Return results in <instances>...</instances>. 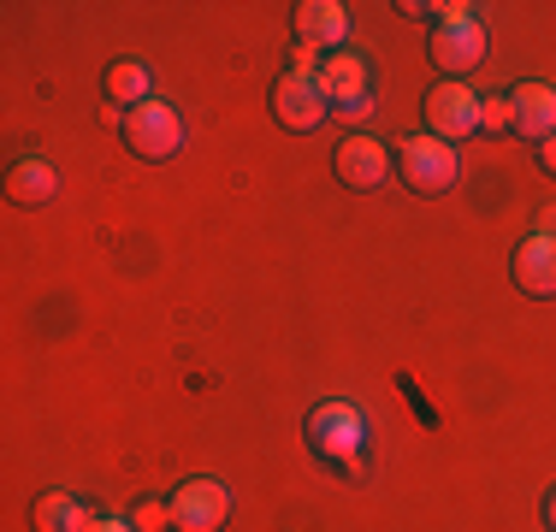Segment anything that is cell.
Listing matches in <instances>:
<instances>
[{"label": "cell", "mask_w": 556, "mask_h": 532, "mask_svg": "<svg viewBox=\"0 0 556 532\" xmlns=\"http://www.w3.org/2000/svg\"><path fill=\"white\" fill-rule=\"evenodd\" d=\"M539 231H545V237H556V207H545V213H539Z\"/></svg>", "instance_id": "cell-22"}, {"label": "cell", "mask_w": 556, "mask_h": 532, "mask_svg": "<svg viewBox=\"0 0 556 532\" xmlns=\"http://www.w3.org/2000/svg\"><path fill=\"white\" fill-rule=\"evenodd\" d=\"M539 166H545V178H556V137L539 142Z\"/></svg>", "instance_id": "cell-20"}, {"label": "cell", "mask_w": 556, "mask_h": 532, "mask_svg": "<svg viewBox=\"0 0 556 532\" xmlns=\"http://www.w3.org/2000/svg\"><path fill=\"white\" fill-rule=\"evenodd\" d=\"M273 118L285 130H320L332 118V96H326L320 72H285L273 84Z\"/></svg>", "instance_id": "cell-3"}, {"label": "cell", "mask_w": 556, "mask_h": 532, "mask_svg": "<svg viewBox=\"0 0 556 532\" xmlns=\"http://www.w3.org/2000/svg\"><path fill=\"white\" fill-rule=\"evenodd\" d=\"M30 527L36 532H89V527H96V509L77 503L72 491H48V497H36Z\"/></svg>", "instance_id": "cell-14"}, {"label": "cell", "mask_w": 556, "mask_h": 532, "mask_svg": "<svg viewBox=\"0 0 556 532\" xmlns=\"http://www.w3.org/2000/svg\"><path fill=\"white\" fill-rule=\"evenodd\" d=\"M118 130H125L130 154H142V160H172V154L184 149L178 106H166V101H142V106H130Z\"/></svg>", "instance_id": "cell-5"}, {"label": "cell", "mask_w": 556, "mask_h": 532, "mask_svg": "<svg viewBox=\"0 0 556 532\" xmlns=\"http://www.w3.org/2000/svg\"><path fill=\"white\" fill-rule=\"evenodd\" d=\"M391 154H396V172H403V183L415 195H444L450 183H456V172H462L456 149L439 142V137H403Z\"/></svg>", "instance_id": "cell-2"}, {"label": "cell", "mask_w": 556, "mask_h": 532, "mask_svg": "<svg viewBox=\"0 0 556 532\" xmlns=\"http://www.w3.org/2000/svg\"><path fill=\"white\" fill-rule=\"evenodd\" d=\"M343 36H350V12L338 7V0H302L296 7V42L308 48H338L343 53Z\"/></svg>", "instance_id": "cell-11"}, {"label": "cell", "mask_w": 556, "mask_h": 532, "mask_svg": "<svg viewBox=\"0 0 556 532\" xmlns=\"http://www.w3.org/2000/svg\"><path fill=\"white\" fill-rule=\"evenodd\" d=\"M7 195L18 207H48L60 195V178H54V166H48L42 154H24L18 166L7 172Z\"/></svg>", "instance_id": "cell-13"}, {"label": "cell", "mask_w": 556, "mask_h": 532, "mask_svg": "<svg viewBox=\"0 0 556 532\" xmlns=\"http://www.w3.org/2000/svg\"><path fill=\"white\" fill-rule=\"evenodd\" d=\"M432 65L444 72V84H462V77L473 72V65L485 60V24L473 18V7H432Z\"/></svg>", "instance_id": "cell-1"}, {"label": "cell", "mask_w": 556, "mask_h": 532, "mask_svg": "<svg viewBox=\"0 0 556 532\" xmlns=\"http://www.w3.org/2000/svg\"><path fill=\"white\" fill-rule=\"evenodd\" d=\"M515 284L527 290V296H556V237L533 231L521 249H515Z\"/></svg>", "instance_id": "cell-10"}, {"label": "cell", "mask_w": 556, "mask_h": 532, "mask_svg": "<svg viewBox=\"0 0 556 532\" xmlns=\"http://www.w3.org/2000/svg\"><path fill=\"white\" fill-rule=\"evenodd\" d=\"M509 106H515V125H509L515 137H527V142L556 137V89L551 84H515Z\"/></svg>", "instance_id": "cell-9"}, {"label": "cell", "mask_w": 556, "mask_h": 532, "mask_svg": "<svg viewBox=\"0 0 556 532\" xmlns=\"http://www.w3.org/2000/svg\"><path fill=\"white\" fill-rule=\"evenodd\" d=\"M89 532H137V527H130V521H113V515H96V527H89Z\"/></svg>", "instance_id": "cell-21"}, {"label": "cell", "mask_w": 556, "mask_h": 532, "mask_svg": "<svg viewBox=\"0 0 556 532\" xmlns=\"http://www.w3.org/2000/svg\"><path fill=\"white\" fill-rule=\"evenodd\" d=\"M545 521L556 527V491H551V497H545Z\"/></svg>", "instance_id": "cell-23"}, {"label": "cell", "mask_w": 556, "mask_h": 532, "mask_svg": "<svg viewBox=\"0 0 556 532\" xmlns=\"http://www.w3.org/2000/svg\"><path fill=\"white\" fill-rule=\"evenodd\" d=\"M320 84H326V96H332V113H338V106H355V101H374V89H367V60H362V53H326Z\"/></svg>", "instance_id": "cell-12"}, {"label": "cell", "mask_w": 556, "mask_h": 532, "mask_svg": "<svg viewBox=\"0 0 556 532\" xmlns=\"http://www.w3.org/2000/svg\"><path fill=\"white\" fill-rule=\"evenodd\" d=\"M480 130V96H473L468 84H439L427 96V137H439L456 149L462 137H473Z\"/></svg>", "instance_id": "cell-7"}, {"label": "cell", "mask_w": 556, "mask_h": 532, "mask_svg": "<svg viewBox=\"0 0 556 532\" xmlns=\"http://www.w3.org/2000/svg\"><path fill=\"white\" fill-rule=\"evenodd\" d=\"M509 125H515L509 89H503V96H480V130H509Z\"/></svg>", "instance_id": "cell-16"}, {"label": "cell", "mask_w": 556, "mask_h": 532, "mask_svg": "<svg viewBox=\"0 0 556 532\" xmlns=\"http://www.w3.org/2000/svg\"><path fill=\"white\" fill-rule=\"evenodd\" d=\"M308 444L320 461H338V468H355V456H362L367 444V426L355 415L350 403H320L308 415Z\"/></svg>", "instance_id": "cell-4"}, {"label": "cell", "mask_w": 556, "mask_h": 532, "mask_svg": "<svg viewBox=\"0 0 556 532\" xmlns=\"http://www.w3.org/2000/svg\"><path fill=\"white\" fill-rule=\"evenodd\" d=\"M231 515V491L219 479H184L172 491V532H219Z\"/></svg>", "instance_id": "cell-6"}, {"label": "cell", "mask_w": 556, "mask_h": 532, "mask_svg": "<svg viewBox=\"0 0 556 532\" xmlns=\"http://www.w3.org/2000/svg\"><path fill=\"white\" fill-rule=\"evenodd\" d=\"M332 166H338V178L350 183V190H379V183L391 178L396 154H391L379 137H367V130H350V137L338 142Z\"/></svg>", "instance_id": "cell-8"}, {"label": "cell", "mask_w": 556, "mask_h": 532, "mask_svg": "<svg viewBox=\"0 0 556 532\" xmlns=\"http://www.w3.org/2000/svg\"><path fill=\"white\" fill-rule=\"evenodd\" d=\"M101 84H108V101H113V106H142V101H154V96H149V65L130 60V53L108 65V77H101Z\"/></svg>", "instance_id": "cell-15"}, {"label": "cell", "mask_w": 556, "mask_h": 532, "mask_svg": "<svg viewBox=\"0 0 556 532\" xmlns=\"http://www.w3.org/2000/svg\"><path fill=\"white\" fill-rule=\"evenodd\" d=\"M130 527L137 532H172V503H137Z\"/></svg>", "instance_id": "cell-17"}, {"label": "cell", "mask_w": 556, "mask_h": 532, "mask_svg": "<svg viewBox=\"0 0 556 532\" xmlns=\"http://www.w3.org/2000/svg\"><path fill=\"white\" fill-rule=\"evenodd\" d=\"M338 118H350V125H367V118H374V101H355V106H338Z\"/></svg>", "instance_id": "cell-19"}, {"label": "cell", "mask_w": 556, "mask_h": 532, "mask_svg": "<svg viewBox=\"0 0 556 532\" xmlns=\"http://www.w3.org/2000/svg\"><path fill=\"white\" fill-rule=\"evenodd\" d=\"M320 48H308V42H296V48H290V72H320Z\"/></svg>", "instance_id": "cell-18"}]
</instances>
